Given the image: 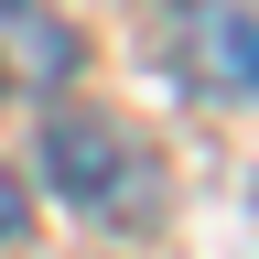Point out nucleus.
Returning <instances> with one entry per match:
<instances>
[{
	"mask_svg": "<svg viewBox=\"0 0 259 259\" xmlns=\"http://www.w3.org/2000/svg\"><path fill=\"white\" fill-rule=\"evenodd\" d=\"M76 76V32H65L44 0H0V87L11 97H44Z\"/></svg>",
	"mask_w": 259,
	"mask_h": 259,
	"instance_id": "3",
	"label": "nucleus"
},
{
	"mask_svg": "<svg viewBox=\"0 0 259 259\" xmlns=\"http://www.w3.org/2000/svg\"><path fill=\"white\" fill-rule=\"evenodd\" d=\"M173 54L205 97H259V0H173Z\"/></svg>",
	"mask_w": 259,
	"mask_h": 259,
	"instance_id": "1",
	"label": "nucleus"
},
{
	"mask_svg": "<svg viewBox=\"0 0 259 259\" xmlns=\"http://www.w3.org/2000/svg\"><path fill=\"white\" fill-rule=\"evenodd\" d=\"M44 173H54L65 205H87V216H130V151H119L108 119H54V130H44Z\"/></svg>",
	"mask_w": 259,
	"mask_h": 259,
	"instance_id": "2",
	"label": "nucleus"
},
{
	"mask_svg": "<svg viewBox=\"0 0 259 259\" xmlns=\"http://www.w3.org/2000/svg\"><path fill=\"white\" fill-rule=\"evenodd\" d=\"M22 227H32V194H22V173H0V248H11Z\"/></svg>",
	"mask_w": 259,
	"mask_h": 259,
	"instance_id": "4",
	"label": "nucleus"
}]
</instances>
